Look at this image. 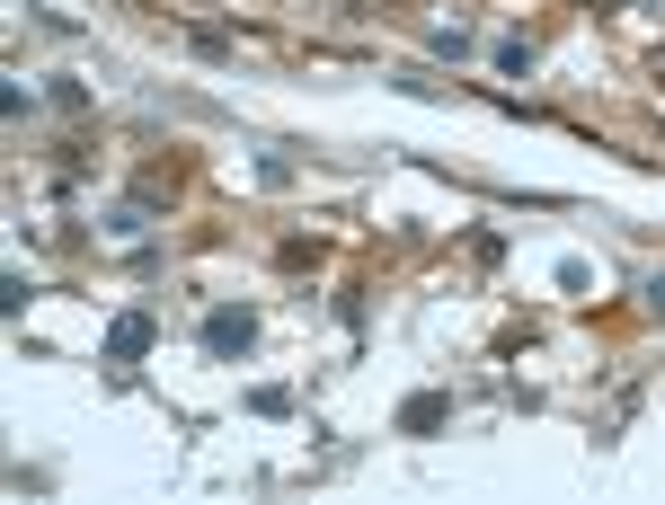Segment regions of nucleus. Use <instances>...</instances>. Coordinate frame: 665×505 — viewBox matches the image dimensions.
<instances>
[{
	"mask_svg": "<svg viewBox=\"0 0 665 505\" xmlns=\"http://www.w3.org/2000/svg\"><path fill=\"white\" fill-rule=\"evenodd\" d=\"M204 346H213V355H240V346H249V311H213Z\"/></svg>",
	"mask_w": 665,
	"mask_h": 505,
	"instance_id": "f257e3e1",
	"label": "nucleus"
},
{
	"mask_svg": "<svg viewBox=\"0 0 665 505\" xmlns=\"http://www.w3.org/2000/svg\"><path fill=\"white\" fill-rule=\"evenodd\" d=\"M151 346V319H116V355H142Z\"/></svg>",
	"mask_w": 665,
	"mask_h": 505,
	"instance_id": "f03ea898",
	"label": "nucleus"
}]
</instances>
